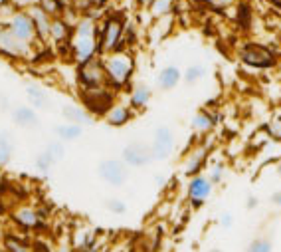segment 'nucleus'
Here are the masks:
<instances>
[{"label":"nucleus","mask_w":281,"mask_h":252,"mask_svg":"<svg viewBox=\"0 0 281 252\" xmlns=\"http://www.w3.org/2000/svg\"><path fill=\"white\" fill-rule=\"evenodd\" d=\"M72 44V58L81 64L85 60L99 56V48H97V20L81 16L79 22L75 24L74 36L70 40Z\"/></svg>","instance_id":"obj_1"},{"label":"nucleus","mask_w":281,"mask_h":252,"mask_svg":"<svg viewBox=\"0 0 281 252\" xmlns=\"http://www.w3.org/2000/svg\"><path fill=\"white\" fill-rule=\"evenodd\" d=\"M103 66L107 72V86L111 89H123L129 86L135 74V60L127 50L111 52L103 56Z\"/></svg>","instance_id":"obj_2"},{"label":"nucleus","mask_w":281,"mask_h":252,"mask_svg":"<svg viewBox=\"0 0 281 252\" xmlns=\"http://www.w3.org/2000/svg\"><path fill=\"white\" fill-rule=\"evenodd\" d=\"M125 18L121 14H111L103 18L101 24H97V48L99 56L121 52L123 50V34H125Z\"/></svg>","instance_id":"obj_3"},{"label":"nucleus","mask_w":281,"mask_h":252,"mask_svg":"<svg viewBox=\"0 0 281 252\" xmlns=\"http://www.w3.org/2000/svg\"><path fill=\"white\" fill-rule=\"evenodd\" d=\"M75 80H77L79 89L105 88L107 86V72H105L103 66V56H93V58L77 64Z\"/></svg>","instance_id":"obj_4"},{"label":"nucleus","mask_w":281,"mask_h":252,"mask_svg":"<svg viewBox=\"0 0 281 252\" xmlns=\"http://www.w3.org/2000/svg\"><path fill=\"white\" fill-rule=\"evenodd\" d=\"M237 58L242 60V64L255 68V70H267L273 68L277 64V56L271 48H267L264 44L257 42H248L237 50Z\"/></svg>","instance_id":"obj_5"},{"label":"nucleus","mask_w":281,"mask_h":252,"mask_svg":"<svg viewBox=\"0 0 281 252\" xmlns=\"http://www.w3.org/2000/svg\"><path fill=\"white\" fill-rule=\"evenodd\" d=\"M81 104L91 115H101L115 105V89L111 88H93V89H79Z\"/></svg>","instance_id":"obj_6"},{"label":"nucleus","mask_w":281,"mask_h":252,"mask_svg":"<svg viewBox=\"0 0 281 252\" xmlns=\"http://www.w3.org/2000/svg\"><path fill=\"white\" fill-rule=\"evenodd\" d=\"M32 54V46L18 40L10 32L8 24L0 22V56L10 60H24Z\"/></svg>","instance_id":"obj_7"},{"label":"nucleus","mask_w":281,"mask_h":252,"mask_svg":"<svg viewBox=\"0 0 281 252\" xmlns=\"http://www.w3.org/2000/svg\"><path fill=\"white\" fill-rule=\"evenodd\" d=\"M97 175L109 187H123L129 179V165L123 159H103L97 165Z\"/></svg>","instance_id":"obj_8"},{"label":"nucleus","mask_w":281,"mask_h":252,"mask_svg":"<svg viewBox=\"0 0 281 252\" xmlns=\"http://www.w3.org/2000/svg\"><path fill=\"white\" fill-rule=\"evenodd\" d=\"M8 28L10 32L14 34L18 40H22V42H26L30 44L32 48L36 44H40L38 42V36H36V28H34V22H32V18L30 14L26 12V8H22V10H18L8 22Z\"/></svg>","instance_id":"obj_9"},{"label":"nucleus","mask_w":281,"mask_h":252,"mask_svg":"<svg viewBox=\"0 0 281 252\" xmlns=\"http://www.w3.org/2000/svg\"><path fill=\"white\" fill-rule=\"evenodd\" d=\"M150 149H153V159L155 161H164L172 155V151H175V133L168 125H161V127L155 129Z\"/></svg>","instance_id":"obj_10"},{"label":"nucleus","mask_w":281,"mask_h":252,"mask_svg":"<svg viewBox=\"0 0 281 252\" xmlns=\"http://www.w3.org/2000/svg\"><path fill=\"white\" fill-rule=\"evenodd\" d=\"M121 159L129 167H137V169L147 167L150 161H155L153 159V149L145 141H131L129 145H125L123 153H121Z\"/></svg>","instance_id":"obj_11"},{"label":"nucleus","mask_w":281,"mask_h":252,"mask_svg":"<svg viewBox=\"0 0 281 252\" xmlns=\"http://www.w3.org/2000/svg\"><path fill=\"white\" fill-rule=\"evenodd\" d=\"M212 189H214V183L210 181V177L206 175H194L188 183V201L192 208H200L204 203L208 201V197L212 195Z\"/></svg>","instance_id":"obj_12"},{"label":"nucleus","mask_w":281,"mask_h":252,"mask_svg":"<svg viewBox=\"0 0 281 252\" xmlns=\"http://www.w3.org/2000/svg\"><path fill=\"white\" fill-rule=\"evenodd\" d=\"M26 12H28L30 18H32V22H34L38 42H40V44H48V42H50V26H52V16L46 14L44 10L40 8V4H38V2L30 4L28 8H26Z\"/></svg>","instance_id":"obj_13"},{"label":"nucleus","mask_w":281,"mask_h":252,"mask_svg":"<svg viewBox=\"0 0 281 252\" xmlns=\"http://www.w3.org/2000/svg\"><path fill=\"white\" fill-rule=\"evenodd\" d=\"M10 217H12V221H14L18 226H22V228H26V230L42 226L40 210L28 207V205H18V207H14L12 212H10Z\"/></svg>","instance_id":"obj_14"},{"label":"nucleus","mask_w":281,"mask_h":252,"mask_svg":"<svg viewBox=\"0 0 281 252\" xmlns=\"http://www.w3.org/2000/svg\"><path fill=\"white\" fill-rule=\"evenodd\" d=\"M12 121H14V125L22 127V129H34L40 125L38 109H34L32 105H18L12 109Z\"/></svg>","instance_id":"obj_15"},{"label":"nucleus","mask_w":281,"mask_h":252,"mask_svg":"<svg viewBox=\"0 0 281 252\" xmlns=\"http://www.w3.org/2000/svg\"><path fill=\"white\" fill-rule=\"evenodd\" d=\"M133 118H135L133 107H131V105H123V104H115L103 115L105 123H107L109 127H123V125H127Z\"/></svg>","instance_id":"obj_16"},{"label":"nucleus","mask_w":281,"mask_h":252,"mask_svg":"<svg viewBox=\"0 0 281 252\" xmlns=\"http://www.w3.org/2000/svg\"><path fill=\"white\" fill-rule=\"evenodd\" d=\"M26 98H28V105H32L38 111L50 109V105H52V100H50L48 91L42 86H38V84H28L26 86Z\"/></svg>","instance_id":"obj_17"},{"label":"nucleus","mask_w":281,"mask_h":252,"mask_svg":"<svg viewBox=\"0 0 281 252\" xmlns=\"http://www.w3.org/2000/svg\"><path fill=\"white\" fill-rule=\"evenodd\" d=\"M74 36V26L68 24L61 16L58 18H52V26H50V40L56 42V44H63V42H70Z\"/></svg>","instance_id":"obj_18"},{"label":"nucleus","mask_w":281,"mask_h":252,"mask_svg":"<svg viewBox=\"0 0 281 252\" xmlns=\"http://www.w3.org/2000/svg\"><path fill=\"white\" fill-rule=\"evenodd\" d=\"M61 115H63L66 121L77 123V125H89V123H93V115L89 113L83 105H75V104L63 105V107H61Z\"/></svg>","instance_id":"obj_19"},{"label":"nucleus","mask_w":281,"mask_h":252,"mask_svg":"<svg viewBox=\"0 0 281 252\" xmlns=\"http://www.w3.org/2000/svg\"><path fill=\"white\" fill-rule=\"evenodd\" d=\"M150 98H153V89L148 88L147 84L139 82V84H135L131 93H129V105L133 107L135 111H141V109H145L148 105Z\"/></svg>","instance_id":"obj_20"},{"label":"nucleus","mask_w":281,"mask_h":252,"mask_svg":"<svg viewBox=\"0 0 281 252\" xmlns=\"http://www.w3.org/2000/svg\"><path fill=\"white\" fill-rule=\"evenodd\" d=\"M180 80H182V72L177 66H164L157 75V86L163 91H170L180 84Z\"/></svg>","instance_id":"obj_21"},{"label":"nucleus","mask_w":281,"mask_h":252,"mask_svg":"<svg viewBox=\"0 0 281 252\" xmlns=\"http://www.w3.org/2000/svg\"><path fill=\"white\" fill-rule=\"evenodd\" d=\"M54 133H56V137L61 139L63 143H72V141L81 139V135H83V125L66 121V123H59V125L54 127Z\"/></svg>","instance_id":"obj_22"},{"label":"nucleus","mask_w":281,"mask_h":252,"mask_svg":"<svg viewBox=\"0 0 281 252\" xmlns=\"http://www.w3.org/2000/svg\"><path fill=\"white\" fill-rule=\"evenodd\" d=\"M206 155H208L206 147H198L196 151H192V153L188 155L186 163H184V175H186V177L198 175L200 169H202V165H204V161H206Z\"/></svg>","instance_id":"obj_23"},{"label":"nucleus","mask_w":281,"mask_h":252,"mask_svg":"<svg viewBox=\"0 0 281 252\" xmlns=\"http://www.w3.org/2000/svg\"><path fill=\"white\" fill-rule=\"evenodd\" d=\"M14 149H16L14 135L10 133V131H2L0 133V167H6L12 161Z\"/></svg>","instance_id":"obj_24"},{"label":"nucleus","mask_w":281,"mask_h":252,"mask_svg":"<svg viewBox=\"0 0 281 252\" xmlns=\"http://www.w3.org/2000/svg\"><path fill=\"white\" fill-rule=\"evenodd\" d=\"M190 125H192V129L196 133H208V131L214 129L216 118H214L212 113H208L206 109H202V111H198L192 118V123H190Z\"/></svg>","instance_id":"obj_25"},{"label":"nucleus","mask_w":281,"mask_h":252,"mask_svg":"<svg viewBox=\"0 0 281 252\" xmlns=\"http://www.w3.org/2000/svg\"><path fill=\"white\" fill-rule=\"evenodd\" d=\"M175 4H177V0H153L150 4H148V14L150 18H164V16H170V12L175 10Z\"/></svg>","instance_id":"obj_26"},{"label":"nucleus","mask_w":281,"mask_h":252,"mask_svg":"<svg viewBox=\"0 0 281 252\" xmlns=\"http://www.w3.org/2000/svg\"><path fill=\"white\" fill-rule=\"evenodd\" d=\"M2 246L6 252H34V248H30L24 240H20V237H14V235H4Z\"/></svg>","instance_id":"obj_27"},{"label":"nucleus","mask_w":281,"mask_h":252,"mask_svg":"<svg viewBox=\"0 0 281 252\" xmlns=\"http://www.w3.org/2000/svg\"><path fill=\"white\" fill-rule=\"evenodd\" d=\"M204 75H206V68H204L202 64H192V66L186 68V72H184L182 77H184V82H186L188 86H192L196 82H200Z\"/></svg>","instance_id":"obj_28"},{"label":"nucleus","mask_w":281,"mask_h":252,"mask_svg":"<svg viewBox=\"0 0 281 252\" xmlns=\"http://www.w3.org/2000/svg\"><path fill=\"white\" fill-rule=\"evenodd\" d=\"M18 10H22V8L16 4L14 0H0V22L6 24Z\"/></svg>","instance_id":"obj_29"},{"label":"nucleus","mask_w":281,"mask_h":252,"mask_svg":"<svg viewBox=\"0 0 281 252\" xmlns=\"http://www.w3.org/2000/svg\"><path fill=\"white\" fill-rule=\"evenodd\" d=\"M34 165H36V169L40 171V173H48L54 165H56V161H54V157L48 153V151H40L38 155H36V159H34Z\"/></svg>","instance_id":"obj_30"},{"label":"nucleus","mask_w":281,"mask_h":252,"mask_svg":"<svg viewBox=\"0 0 281 252\" xmlns=\"http://www.w3.org/2000/svg\"><path fill=\"white\" fill-rule=\"evenodd\" d=\"M40 4V8L44 10L46 14H50L52 18H58L63 12V6L59 4V0H36Z\"/></svg>","instance_id":"obj_31"},{"label":"nucleus","mask_w":281,"mask_h":252,"mask_svg":"<svg viewBox=\"0 0 281 252\" xmlns=\"http://www.w3.org/2000/svg\"><path fill=\"white\" fill-rule=\"evenodd\" d=\"M46 151L54 157V161L59 163L63 157H66V143L61 141V139H56V141H50L48 145H46Z\"/></svg>","instance_id":"obj_32"},{"label":"nucleus","mask_w":281,"mask_h":252,"mask_svg":"<svg viewBox=\"0 0 281 252\" xmlns=\"http://www.w3.org/2000/svg\"><path fill=\"white\" fill-rule=\"evenodd\" d=\"M246 252H273V244L269 238H255L250 242Z\"/></svg>","instance_id":"obj_33"},{"label":"nucleus","mask_w":281,"mask_h":252,"mask_svg":"<svg viewBox=\"0 0 281 252\" xmlns=\"http://www.w3.org/2000/svg\"><path fill=\"white\" fill-rule=\"evenodd\" d=\"M105 208L113 215H125L127 212V203L123 199H117V197H111L105 201Z\"/></svg>","instance_id":"obj_34"},{"label":"nucleus","mask_w":281,"mask_h":252,"mask_svg":"<svg viewBox=\"0 0 281 252\" xmlns=\"http://www.w3.org/2000/svg\"><path fill=\"white\" fill-rule=\"evenodd\" d=\"M222 179H224V165L216 163L214 167H212V171H210V181H212L214 185H218Z\"/></svg>","instance_id":"obj_35"},{"label":"nucleus","mask_w":281,"mask_h":252,"mask_svg":"<svg viewBox=\"0 0 281 252\" xmlns=\"http://www.w3.org/2000/svg\"><path fill=\"white\" fill-rule=\"evenodd\" d=\"M220 224H222L224 228H230L232 226V215H228V212H224L222 219H220Z\"/></svg>","instance_id":"obj_36"},{"label":"nucleus","mask_w":281,"mask_h":252,"mask_svg":"<svg viewBox=\"0 0 281 252\" xmlns=\"http://www.w3.org/2000/svg\"><path fill=\"white\" fill-rule=\"evenodd\" d=\"M269 201H271L275 207H281V191H275V193L269 197Z\"/></svg>","instance_id":"obj_37"},{"label":"nucleus","mask_w":281,"mask_h":252,"mask_svg":"<svg viewBox=\"0 0 281 252\" xmlns=\"http://www.w3.org/2000/svg\"><path fill=\"white\" fill-rule=\"evenodd\" d=\"M14 2L18 4V6H20V8H28L30 4H34L36 0H14Z\"/></svg>","instance_id":"obj_38"},{"label":"nucleus","mask_w":281,"mask_h":252,"mask_svg":"<svg viewBox=\"0 0 281 252\" xmlns=\"http://www.w3.org/2000/svg\"><path fill=\"white\" fill-rule=\"evenodd\" d=\"M208 4H214V6H226L230 4V0H206Z\"/></svg>","instance_id":"obj_39"},{"label":"nucleus","mask_w":281,"mask_h":252,"mask_svg":"<svg viewBox=\"0 0 281 252\" xmlns=\"http://www.w3.org/2000/svg\"><path fill=\"white\" fill-rule=\"evenodd\" d=\"M246 205H248V208H255V207H257V199H255V197H250Z\"/></svg>","instance_id":"obj_40"},{"label":"nucleus","mask_w":281,"mask_h":252,"mask_svg":"<svg viewBox=\"0 0 281 252\" xmlns=\"http://www.w3.org/2000/svg\"><path fill=\"white\" fill-rule=\"evenodd\" d=\"M72 2H74V0H59V4H61L63 8H68V6H72Z\"/></svg>","instance_id":"obj_41"},{"label":"nucleus","mask_w":281,"mask_h":252,"mask_svg":"<svg viewBox=\"0 0 281 252\" xmlns=\"http://www.w3.org/2000/svg\"><path fill=\"white\" fill-rule=\"evenodd\" d=\"M164 183V177H161V175H159V177H157V185H163Z\"/></svg>","instance_id":"obj_42"},{"label":"nucleus","mask_w":281,"mask_h":252,"mask_svg":"<svg viewBox=\"0 0 281 252\" xmlns=\"http://www.w3.org/2000/svg\"><path fill=\"white\" fill-rule=\"evenodd\" d=\"M275 171H277V175H279V177H281V161H279V163H277V167H275Z\"/></svg>","instance_id":"obj_43"},{"label":"nucleus","mask_w":281,"mask_h":252,"mask_svg":"<svg viewBox=\"0 0 281 252\" xmlns=\"http://www.w3.org/2000/svg\"><path fill=\"white\" fill-rule=\"evenodd\" d=\"M2 240H4V230H2V226H0V244H2Z\"/></svg>","instance_id":"obj_44"},{"label":"nucleus","mask_w":281,"mask_h":252,"mask_svg":"<svg viewBox=\"0 0 281 252\" xmlns=\"http://www.w3.org/2000/svg\"><path fill=\"white\" fill-rule=\"evenodd\" d=\"M79 252H97V250H95V246H93V248H85V250H79Z\"/></svg>","instance_id":"obj_45"},{"label":"nucleus","mask_w":281,"mask_h":252,"mask_svg":"<svg viewBox=\"0 0 281 252\" xmlns=\"http://www.w3.org/2000/svg\"><path fill=\"white\" fill-rule=\"evenodd\" d=\"M208 252H222L220 248H212V250H208Z\"/></svg>","instance_id":"obj_46"},{"label":"nucleus","mask_w":281,"mask_h":252,"mask_svg":"<svg viewBox=\"0 0 281 252\" xmlns=\"http://www.w3.org/2000/svg\"><path fill=\"white\" fill-rule=\"evenodd\" d=\"M271 2H275V4H279L281 6V0H271Z\"/></svg>","instance_id":"obj_47"},{"label":"nucleus","mask_w":281,"mask_h":252,"mask_svg":"<svg viewBox=\"0 0 281 252\" xmlns=\"http://www.w3.org/2000/svg\"><path fill=\"white\" fill-rule=\"evenodd\" d=\"M97 2H99V4H101V2H103V0H97Z\"/></svg>","instance_id":"obj_48"},{"label":"nucleus","mask_w":281,"mask_h":252,"mask_svg":"<svg viewBox=\"0 0 281 252\" xmlns=\"http://www.w3.org/2000/svg\"><path fill=\"white\" fill-rule=\"evenodd\" d=\"M2 252H6V250H2Z\"/></svg>","instance_id":"obj_49"}]
</instances>
